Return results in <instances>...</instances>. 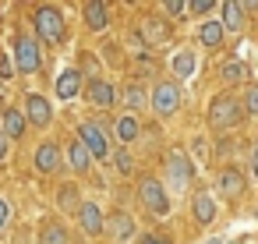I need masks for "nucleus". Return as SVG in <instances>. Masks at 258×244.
Wrapping results in <instances>:
<instances>
[{
  "mask_svg": "<svg viewBox=\"0 0 258 244\" xmlns=\"http://www.w3.org/2000/svg\"><path fill=\"white\" fill-rule=\"evenodd\" d=\"M32 25H36V36H39L43 43H50V46L64 43V36H68L64 15H60L57 8H50V4H43V8L32 11Z\"/></svg>",
  "mask_w": 258,
  "mask_h": 244,
  "instance_id": "1",
  "label": "nucleus"
},
{
  "mask_svg": "<svg viewBox=\"0 0 258 244\" xmlns=\"http://www.w3.org/2000/svg\"><path fill=\"white\" fill-rule=\"evenodd\" d=\"M240 120H244V106H240L237 96L223 92V96H216V99L209 103V124H212V128L226 131V128H237Z\"/></svg>",
  "mask_w": 258,
  "mask_h": 244,
  "instance_id": "2",
  "label": "nucleus"
},
{
  "mask_svg": "<svg viewBox=\"0 0 258 244\" xmlns=\"http://www.w3.org/2000/svg\"><path fill=\"white\" fill-rule=\"evenodd\" d=\"M138 202L149 209V216H156V219H166L170 216V195H166V188L156 180V177H145L142 184H138Z\"/></svg>",
  "mask_w": 258,
  "mask_h": 244,
  "instance_id": "3",
  "label": "nucleus"
},
{
  "mask_svg": "<svg viewBox=\"0 0 258 244\" xmlns=\"http://www.w3.org/2000/svg\"><path fill=\"white\" fill-rule=\"evenodd\" d=\"M78 142L85 145V152L92 156V163L110 156V138H106L103 124H96V120H82L78 124Z\"/></svg>",
  "mask_w": 258,
  "mask_h": 244,
  "instance_id": "4",
  "label": "nucleus"
},
{
  "mask_svg": "<svg viewBox=\"0 0 258 244\" xmlns=\"http://www.w3.org/2000/svg\"><path fill=\"white\" fill-rule=\"evenodd\" d=\"M149 106H152V113L156 117H173L177 110H180V89H177V82H159L156 89H152V96H149Z\"/></svg>",
  "mask_w": 258,
  "mask_h": 244,
  "instance_id": "5",
  "label": "nucleus"
},
{
  "mask_svg": "<svg viewBox=\"0 0 258 244\" xmlns=\"http://www.w3.org/2000/svg\"><path fill=\"white\" fill-rule=\"evenodd\" d=\"M191 180H195L191 156L187 152H170L166 156V184L177 188V191H184V188H191Z\"/></svg>",
  "mask_w": 258,
  "mask_h": 244,
  "instance_id": "6",
  "label": "nucleus"
},
{
  "mask_svg": "<svg viewBox=\"0 0 258 244\" xmlns=\"http://www.w3.org/2000/svg\"><path fill=\"white\" fill-rule=\"evenodd\" d=\"M15 68H18L22 75H36V71L43 68V50H39V43H36L32 36H22V39L15 43Z\"/></svg>",
  "mask_w": 258,
  "mask_h": 244,
  "instance_id": "7",
  "label": "nucleus"
},
{
  "mask_svg": "<svg viewBox=\"0 0 258 244\" xmlns=\"http://www.w3.org/2000/svg\"><path fill=\"white\" fill-rule=\"evenodd\" d=\"M22 113H25V124H32V128H50V120H53V106L39 92H29L25 96V110Z\"/></svg>",
  "mask_w": 258,
  "mask_h": 244,
  "instance_id": "8",
  "label": "nucleus"
},
{
  "mask_svg": "<svg viewBox=\"0 0 258 244\" xmlns=\"http://www.w3.org/2000/svg\"><path fill=\"white\" fill-rule=\"evenodd\" d=\"M75 216H78V226L85 230V237H103L106 233V216L96 202H82Z\"/></svg>",
  "mask_w": 258,
  "mask_h": 244,
  "instance_id": "9",
  "label": "nucleus"
},
{
  "mask_svg": "<svg viewBox=\"0 0 258 244\" xmlns=\"http://www.w3.org/2000/svg\"><path fill=\"white\" fill-rule=\"evenodd\" d=\"M216 188H219V195H223V198H240V195H244V188H247V177H244L237 166H223V170H219V177H216Z\"/></svg>",
  "mask_w": 258,
  "mask_h": 244,
  "instance_id": "10",
  "label": "nucleus"
},
{
  "mask_svg": "<svg viewBox=\"0 0 258 244\" xmlns=\"http://www.w3.org/2000/svg\"><path fill=\"white\" fill-rule=\"evenodd\" d=\"M85 99H89L92 106H99V110H110V106L117 103V89H113L106 78H92V82L85 85Z\"/></svg>",
  "mask_w": 258,
  "mask_h": 244,
  "instance_id": "11",
  "label": "nucleus"
},
{
  "mask_svg": "<svg viewBox=\"0 0 258 244\" xmlns=\"http://www.w3.org/2000/svg\"><path fill=\"white\" fill-rule=\"evenodd\" d=\"M106 233L113 237V244H127V240H135L138 230H135L131 212H113V216L106 219Z\"/></svg>",
  "mask_w": 258,
  "mask_h": 244,
  "instance_id": "12",
  "label": "nucleus"
},
{
  "mask_svg": "<svg viewBox=\"0 0 258 244\" xmlns=\"http://www.w3.org/2000/svg\"><path fill=\"white\" fill-rule=\"evenodd\" d=\"M216 22L223 25V32H244L247 15H244V8L237 4V0H223V4H219V18H216Z\"/></svg>",
  "mask_w": 258,
  "mask_h": 244,
  "instance_id": "13",
  "label": "nucleus"
},
{
  "mask_svg": "<svg viewBox=\"0 0 258 244\" xmlns=\"http://www.w3.org/2000/svg\"><path fill=\"white\" fill-rule=\"evenodd\" d=\"M53 92H57V99H60V103L75 99V96L82 92V71H75V68H64V71L57 75V82H53Z\"/></svg>",
  "mask_w": 258,
  "mask_h": 244,
  "instance_id": "14",
  "label": "nucleus"
},
{
  "mask_svg": "<svg viewBox=\"0 0 258 244\" xmlns=\"http://www.w3.org/2000/svg\"><path fill=\"white\" fill-rule=\"evenodd\" d=\"M60 159H64V152H60L57 142H43V145L36 149V156H32V163H36L39 173H53V170L60 166Z\"/></svg>",
  "mask_w": 258,
  "mask_h": 244,
  "instance_id": "15",
  "label": "nucleus"
},
{
  "mask_svg": "<svg viewBox=\"0 0 258 244\" xmlns=\"http://www.w3.org/2000/svg\"><path fill=\"white\" fill-rule=\"evenodd\" d=\"M138 131H142V124H138L135 113H120V117L113 120V138H117L120 145H131V142L138 138Z\"/></svg>",
  "mask_w": 258,
  "mask_h": 244,
  "instance_id": "16",
  "label": "nucleus"
},
{
  "mask_svg": "<svg viewBox=\"0 0 258 244\" xmlns=\"http://www.w3.org/2000/svg\"><path fill=\"white\" fill-rule=\"evenodd\" d=\"M191 216H195L202 226H209V223L216 219V198H212L209 191H198V195L191 198Z\"/></svg>",
  "mask_w": 258,
  "mask_h": 244,
  "instance_id": "17",
  "label": "nucleus"
},
{
  "mask_svg": "<svg viewBox=\"0 0 258 244\" xmlns=\"http://www.w3.org/2000/svg\"><path fill=\"white\" fill-rule=\"evenodd\" d=\"M82 15H85V25H89L92 32H103V29L110 25V11H106L103 0H92V4H85Z\"/></svg>",
  "mask_w": 258,
  "mask_h": 244,
  "instance_id": "18",
  "label": "nucleus"
},
{
  "mask_svg": "<svg viewBox=\"0 0 258 244\" xmlns=\"http://www.w3.org/2000/svg\"><path fill=\"white\" fill-rule=\"evenodd\" d=\"M223 36H226V32H223V25H219L216 18H205L202 29H198V43H202L205 50H219V46H223Z\"/></svg>",
  "mask_w": 258,
  "mask_h": 244,
  "instance_id": "19",
  "label": "nucleus"
},
{
  "mask_svg": "<svg viewBox=\"0 0 258 244\" xmlns=\"http://www.w3.org/2000/svg\"><path fill=\"white\" fill-rule=\"evenodd\" d=\"M68 166H71L75 173H89V170H92V156L85 152V145H82L78 138L68 142Z\"/></svg>",
  "mask_w": 258,
  "mask_h": 244,
  "instance_id": "20",
  "label": "nucleus"
},
{
  "mask_svg": "<svg viewBox=\"0 0 258 244\" xmlns=\"http://www.w3.org/2000/svg\"><path fill=\"white\" fill-rule=\"evenodd\" d=\"M39 244H71V233L60 219H46L39 230Z\"/></svg>",
  "mask_w": 258,
  "mask_h": 244,
  "instance_id": "21",
  "label": "nucleus"
},
{
  "mask_svg": "<svg viewBox=\"0 0 258 244\" xmlns=\"http://www.w3.org/2000/svg\"><path fill=\"white\" fill-rule=\"evenodd\" d=\"M25 128H29V124H25V113L15 110V106H8V110H4V128H0V131H4V135L15 142V138L25 135Z\"/></svg>",
  "mask_w": 258,
  "mask_h": 244,
  "instance_id": "22",
  "label": "nucleus"
},
{
  "mask_svg": "<svg viewBox=\"0 0 258 244\" xmlns=\"http://www.w3.org/2000/svg\"><path fill=\"white\" fill-rule=\"evenodd\" d=\"M195 68H198V60H195V53H191V50H177V53H173V60H170V71H173L177 78H191V75H195Z\"/></svg>",
  "mask_w": 258,
  "mask_h": 244,
  "instance_id": "23",
  "label": "nucleus"
},
{
  "mask_svg": "<svg viewBox=\"0 0 258 244\" xmlns=\"http://www.w3.org/2000/svg\"><path fill=\"white\" fill-rule=\"evenodd\" d=\"M78 188L75 184H64L60 191H57V209H64V216H75L78 212Z\"/></svg>",
  "mask_w": 258,
  "mask_h": 244,
  "instance_id": "24",
  "label": "nucleus"
},
{
  "mask_svg": "<svg viewBox=\"0 0 258 244\" xmlns=\"http://www.w3.org/2000/svg\"><path fill=\"white\" fill-rule=\"evenodd\" d=\"M124 106H127V110H145V106H149V92H145L142 85H127V89H124Z\"/></svg>",
  "mask_w": 258,
  "mask_h": 244,
  "instance_id": "25",
  "label": "nucleus"
},
{
  "mask_svg": "<svg viewBox=\"0 0 258 244\" xmlns=\"http://www.w3.org/2000/svg\"><path fill=\"white\" fill-rule=\"evenodd\" d=\"M219 78H223L226 85H237V82H244V64H240V60H226Z\"/></svg>",
  "mask_w": 258,
  "mask_h": 244,
  "instance_id": "26",
  "label": "nucleus"
},
{
  "mask_svg": "<svg viewBox=\"0 0 258 244\" xmlns=\"http://www.w3.org/2000/svg\"><path fill=\"white\" fill-rule=\"evenodd\" d=\"M240 106H244V117H258V85H247Z\"/></svg>",
  "mask_w": 258,
  "mask_h": 244,
  "instance_id": "27",
  "label": "nucleus"
},
{
  "mask_svg": "<svg viewBox=\"0 0 258 244\" xmlns=\"http://www.w3.org/2000/svg\"><path fill=\"white\" fill-rule=\"evenodd\" d=\"M216 11V0H191L187 4V15H209Z\"/></svg>",
  "mask_w": 258,
  "mask_h": 244,
  "instance_id": "28",
  "label": "nucleus"
},
{
  "mask_svg": "<svg viewBox=\"0 0 258 244\" xmlns=\"http://www.w3.org/2000/svg\"><path fill=\"white\" fill-rule=\"evenodd\" d=\"M163 11H166L170 18H184V15H187V4H184V0H166Z\"/></svg>",
  "mask_w": 258,
  "mask_h": 244,
  "instance_id": "29",
  "label": "nucleus"
},
{
  "mask_svg": "<svg viewBox=\"0 0 258 244\" xmlns=\"http://www.w3.org/2000/svg\"><path fill=\"white\" fill-rule=\"evenodd\" d=\"M113 166H117V170H120V173H131V170H135V163H131V156H127V152H124V149H120V152H117V156H113Z\"/></svg>",
  "mask_w": 258,
  "mask_h": 244,
  "instance_id": "30",
  "label": "nucleus"
},
{
  "mask_svg": "<svg viewBox=\"0 0 258 244\" xmlns=\"http://www.w3.org/2000/svg\"><path fill=\"white\" fill-rule=\"evenodd\" d=\"M8 226H11V202L0 198V233H4Z\"/></svg>",
  "mask_w": 258,
  "mask_h": 244,
  "instance_id": "31",
  "label": "nucleus"
},
{
  "mask_svg": "<svg viewBox=\"0 0 258 244\" xmlns=\"http://www.w3.org/2000/svg\"><path fill=\"white\" fill-rule=\"evenodd\" d=\"M11 78H15V60H8L0 53V82H11Z\"/></svg>",
  "mask_w": 258,
  "mask_h": 244,
  "instance_id": "32",
  "label": "nucleus"
},
{
  "mask_svg": "<svg viewBox=\"0 0 258 244\" xmlns=\"http://www.w3.org/2000/svg\"><path fill=\"white\" fill-rule=\"evenodd\" d=\"M138 244H170V237H163V233H138Z\"/></svg>",
  "mask_w": 258,
  "mask_h": 244,
  "instance_id": "33",
  "label": "nucleus"
},
{
  "mask_svg": "<svg viewBox=\"0 0 258 244\" xmlns=\"http://www.w3.org/2000/svg\"><path fill=\"white\" fill-rule=\"evenodd\" d=\"M8 152H11V138H8L4 131H0V163L8 159Z\"/></svg>",
  "mask_w": 258,
  "mask_h": 244,
  "instance_id": "34",
  "label": "nucleus"
},
{
  "mask_svg": "<svg viewBox=\"0 0 258 244\" xmlns=\"http://www.w3.org/2000/svg\"><path fill=\"white\" fill-rule=\"evenodd\" d=\"M251 173H254V177H258V142H254V145H251Z\"/></svg>",
  "mask_w": 258,
  "mask_h": 244,
  "instance_id": "35",
  "label": "nucleus"
},
{
  "mask_svg": "<svg viewBox=\"0 0 258 244\" xmlns=\"http://www.w3.org/2000/svg\"><path fill=\"white\" fill-rule=\"evenodd\" d=\"M0 22H4V11H0Z\"/></svg>",
  "mask_w": 258,
  "mask_h": 244,
  "instance_id": "36",
  "label": "nucleus"
}]
</instances>
